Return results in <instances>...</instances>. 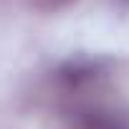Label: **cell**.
<instances>
[{
	"mask_svg": "<svg viewBox=\"0 0 129 129\" xmlns=\"http://www.w3.org/2000/svg\"><path fill=\"white\" fill-rule=\"evenodd\" d=\"M99 66L96 61H89V58H76V61H69L63 63L61 71H58V79L66 84V86H79V84H86L96 76Z\"/></svg>",
	"mask_w": 129,
	"mask_h": 129,
	"instance_id": "obj_1",
	"label": "cell"
}]
</instances>
